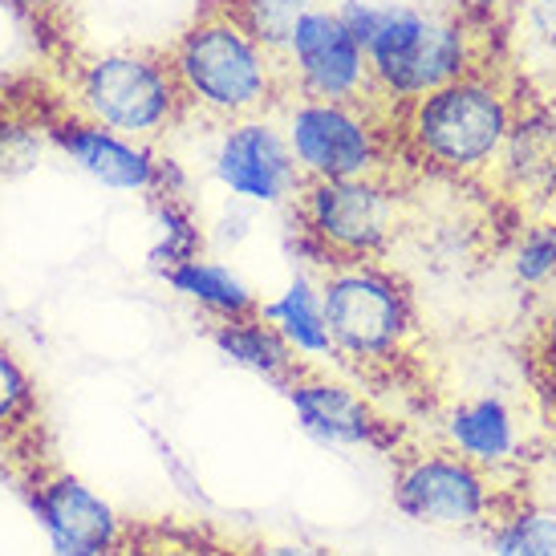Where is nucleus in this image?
Wrapping results in <instances>:
<instances>
[{
	"label": "nucleus",
	"instance_id": "obj_1",
	"mask_svg": "<svg viewBox=\"0 0 556 556\" xmlns=\"http://www.w3.org/2000/svg\"><path fill=\"white\" fill-rule=\"evenodd\" d=\"M167 53L187 106L219 126L280 110L289 98L280 53L256 41L224 0L203 4Z\"/></svg>",
	"mask_w": 556,
	"mask_h": 556
},
{
	"label": "nucleus",
	"instance_id": "obj_2",
	"mask_svg": "<svg viewBox=\"0 0 556 556\" xmlns=\"http://www.w3.org/2000/svg\"><path fill=\"white\" fill-rule=\"evenodd\" d=\"M516 86L483 62L471 74L399 110L402 147L439 175L476 179L495 170L516 123Z\"/></svg>",
	"mask_w": 556,
	"mask_h": 556
},
{
	"label": "nucleus",
	"instance_id": "obj_3",
	"mask_svg": "<svg viewBox=\"0 0 556 556\" xmlns=\"http://www.w3.org/2000/svg\"><path fill=\"white\" fill-rule=\"evenodd\" d=\"M378 106H410L415 98L483 65L479 25L455 4L382 0L378 25L366 41Z\"/></svg>",
	"mask_w": 556,
	"mask_h": 556
},
{
	"label": "nucleus",
	"instance_id": "obj_4",
	"mask_svg": "<svg viewBox=\"0 0 556 556\" xmlns=\"http://www.w3.org/2000/svg\"><path fill=\"white\" fill-rule=\"evenodd\" d=\"M321 309L341 362L382 370L410 354L418 338V305L399 268L382 261L329 264L321 277Z\"/></svg>",
	"mask_w": 556,
	"mask_h": 556
},
{
	"label": "nucleus",
	"instance_id": "obj_5",
	"mask_svg": "<svg viewBox=\"0 0 556 556\" xmlns=\"http://www.w3.org/2000/svg\"><path fill=\"white\" fill-rule=\"evenodd\" d=\"M296 240L317 264L382 261L402 228V191L390 175L305 179L293 200Z\"/></svg>",
	"mask_w": 556,
	"mask_h": 556
},
{
	"label": "nucleus",
	"instance_id": "obj_6",
	"mask_svg": "<svg viewBox=\"0 0 556 556\" xmlns=\"http://www.w3.org/2000/svg\"><path fill=\"white\" fill-rule=\"evenodd\" d=\"M74 93L78 114L147 147L191 114L170 53L163 49H110L86 58L74 78Z\"/></svg>",
	"mask_w": 556,
	"mask_h": 556
},
{
	"label": "nucleus",
	"instance_id": "obj_7",
	"mask_svg": "<svg viewBox=\"0 0 556 556\" xmlns=\"http://www.w3.org/2000/svg\"><path fill=\"white\" fill-rule=\"evenodd\" d=\"M394 508L431 528H488L520 508L500 492L492 467L467 459L451 443L394 447Z\"/></svg>",
	"mask_w": 556,
	"mask_h": 556
},
{
	"label": "nucleus",
	"instance_id": "obj_8",
	"mask_svg": "<svg viewBox=\"0 0 556 556\" xmlns=\"http://www.w3.org/2000/svg\"><path fill=\"white\" fill-rule=\"evenodd\" d=\"M387 118V110L366 102H321V98L280 102V130L305 179L390 175Z\"/></svg>",
	"mask_w": 556,
	"mask_h": 556
},
{
	"label": "nucleus",
	"instance_id": "obj_9",
	"mask_svg": "<svg viewBox=\"0 0 556 556\" xmlns=\"http://www.w3.org/2000/svg\"><path fill=\"white\" fill-rule=\"evenodd\" d=\"M289 98H321V102H366L378 106L370 58L354 33L345 29L333 4H313L289 33L280 49Z\"/></svg>",
	"mask_w": 556,
	"mask_h": 556
},
{
	"label": "nucleus",
	"instance_id": "obj_10",
	"mask_svg": "<svg viewBox=\"0 0 556 556\" xmlns=\"http://www.w3.org/2000/svg\"><path fill=\"white\" fill-rule=\"evenodd\" d=\"M212 175L236 200L248 203H293L296 191L305 187L293 147L268 114L224 123L212 155Z\"/></svg>",
	"mask_w": 556,
	"mask_h": 556
},
{
	"label": "nucleus",
	"instance_id": "obj_11",
	"mask_svg": "<svg viewBox=\"0 0 556 556\" xmlns=\"http://www.w3.org/2000/svg\"><path fill=\"white\" fill-rule=\"evenodd\" d=\"M46 135L70 163H78L90 179H98L110 191L155 195L167 184V167H163V159L147 142L126 139V135L93 123L86 114L53 118V123H46Z\"/></svg>",
	"mask_w": 556,
	"mask_h": 556
},
{
	"label": "nucleus",
	"instance_id": "obj_12",
	"mask_svg": "<svg viewBox=\"0 0 556 556\" xmlns=\"http://www.w3.org/2000/svg\"><path fill=\"white\" fill-rule=\"evenodd\" d=\"M285 394L293 402L296 422L305 427V434H313L325 447H378V451L402 447L394 422L387 415H378L370 406V399H362L345 382L325 378L313 366H305V370L296 374L293 382L285 387Z\"/></svg>",
	"mask_w": 556,
	"mask_h": 556
},
{
	"label": "nucleus",
	"instance_id": "obj_13",
	"mask_svg": "<svg viewBox=\"0 0 556 556\" xmlns=\"http://www.w3.org/2000/svg\"><path fill=\"white\" fill-rule=\"evenodd\" d=\"M29 504L46 520V532L62 556H110L118 544V520L110 504L81 483L49 464L21 483Z\"/></svg>",
	"mask_w": 556,
	"mask_h": 556
},
{
	"label": "nucleus",
	"instance_id": "obj_14",
	"mask_svg": "<svg viewBox=\"0 0 556 556\" xmlns=\"http://www.w3.org/2000/svg\"><path fill=\"white\" fill-rule=\"evenodd\" d=\"M37 439H41L37 390L29 374L21 370V362L0 345V467H9L16 483L49 467V459H41Z\"/></svg>",
	"mask_w": 556,
	"mask_h": 556
},
{
	"label": "nucleus",
	"instance_id": "obj_15",
	"mask_svg": "<svg viewBox=\"0 0 556 556\" xmlns=\"http://www.w3.org/2000/svg\"><path fill=\"white\" fill-rule=\"evenodd\" d=\"M443 434L455 451H464L467 459L500 471L520 455V415L511 410V402L500 394H471L459 399L447 410Z\"/></svg>",
	"mask_w": 556,
	"mask_h": 556
},
{
	"label": "nucleus",
	"instance_id": "obj_16",
	"mask_svg": "<svg viewBox=\"0 0 556 556\" xmlns=\"http://www.w3.org/2000/svg\"><path fill=\"white\" fill-rule=\"evenodd\" d=\"M495 170L520 195H556V114L548 102L516 110Z\"/></svg>",
	"mask_w": 556,
	"mask_h": 556
},
{
	"label": "nucleus",
	"instance_id": "obj_17",
	"mask_svg": "<svg viewBox=\"0 0 556 556\" xmlns=\"http://www.w3.org/2000/svg\"><path fill=\"white\" fill-rule=\"evenodd\" d=\"M212 341L228 362L261 374L280 390L305 370V362L296 357V350L280 338V329L264 313L261 317H244V321H216L212 325Z\"/></svg>",
	"mask_w": 556,
	"mask_h": 556
},
{
	"label": "nucleus",
	"instance_id": "obj_18",
	"mask_svg": "<svg viewBox=\"0 0 556 556\" xmlns=\"http://www.w3.org/2000/svg\"><path fill=\"white\" fill-rule=\"evenodd\" d=\"M163 280L175 293H184L187 301H195L212 321H244V317H261L264 313V305L252 296L244 280L236 277L232 268L207 261V256L163 268Z\"/></svg>",
	"mask_w": 556,
	"mask_h": 556
},
{
	"label": "nucleus",
	"instance_id": "obj_19",
	"mask_svg": "<svg viewBox=\"0 0 556 556\" xmlns=\"http://www.w3.org/2000/svg\"><path fill=\"white\" fill-rule=\"evenodd\" d=\"M264 317L277 325L280 338L293 345L301 357H329L333 341H329V325L321 309V289H313L309 280H296L289 293L264 305Z\"/></svg>",
	"mask_w": 556,
	"mask_h": 556
},
{
	"label": "nucleus",
	"instance_id": "obj_20",
	"mask_svg": "<svg viewBox=\"0 0 556 556\" xmlns=\"http://www.w3.org/2000/svg\"><path fill=\"white\" fill-rule=\"evenodd\" d=\"M155 216H159V228H163V240L151 252L159 273L203 256V232L200 224H195V216H191V207L179 200V191H155Z\"/></svg>",
	"mask_w": 556,
	"mask_h": 556
},
{
	"label": "nucleus",
	"instance_id": "obj_21",
	"mask_svg": "<svg viewBox=\"0 0 556 556\" xmlns=\"http://www.w3.org/2000/svg\"><path fill=\"white\" fill-rule=\"evenodd\" d=\"M488 536L495 556H556V511L520 504Z\"/></svg>",
	"mask_w": 556,
	"mask_h": 556
},
{
	"label": "nucleus",
	"instance_id": "obj_22",
	"mask_svg": "<svg viewBox=\"0 0 556 556\" xmlns=\"http://www.w3.org/2000/svg\"><path fill=\"white\" fill-rule=\"evenodd\" d=\"M224 4L232 9L236 21L256 41H264L273 53H280L285 41H289V33H293V25L309 13L317 0H224Z\"/></svg>",
	"mask_w": 556,
	"mask_h": 556
},
{
	"label": "nucleus",
	"instance_id": "obj_23",
	"mask_svg": "<svg viewBox=\"0 0 556 556\" xmlns=\"http://www.w3.org/2000/svg\"><path fill=\"white\" fill-rule=\"evenodd\" d=\"M511 273L528 289H544L556 280V224L541 219V224H528L520 232L516 256H511Z\"/></svg>",
	"mask_w": 556,
	"mask_h": 556
},
{
	"label": "nucleus",
	"instance_id": "obj_24",
	"mask_svg": "<svg viewBox=\"0 0 556 556\" xmlns=\"http://www.w3.org/2000/svg\"><path fill=\"white\" fill-rule=\"evenodd\" d=\"M520 13H525L528 33L541 46L556 49V0H520Z\"/></svg>",
	"mask_w": 556,
	"mask_h": 556
},
{
	"label": "nucleus",
	"instance_id": "obj_25",
	"mask_svg": "<svg viewBox=\"0 0 556 556\" xmlns=\"http://www.w3.org/2000/svg\"><path fill=\"white\" fill-rule=\"evenodd\" d=\"M451 4L464 16H471L476 25H483V21H495L500 13H508L516 0H451Z\"/></svg>",
	"mask_w": 556,
	"mask_h": 556
},
{
	"label": "nucleus",
	"instance_id": "obj_26",
	"mask_svg": "<svg viewBox=\"0 0 556 556\" xmlns=\"http://www.w3.org/2000/svg\"><path fill=\"white\" fill-rule=\"evenodd\" d=\"M9 4H13L16 13H25V16H29L33 25H41V29H46L49 21L58 16V9H62L65 0H9Z\"/></svg>",
	"mask_w": 556,
	"mask_h": 556
},
{
	"label": "nucleus",
	"instance_id": "obj_27",
	"mask_svg": "<svg viewBox=\"0 0 556 556\" xmlns=\"http://www.w3.org/2000/svg\"><path fill=\"white\" fill-rule=\"evenodd\" d=\"M240 556H329V553L305 548V544H256L252 553H240Z\"/></svg>",
	"mask_w": 556,
	"mask_h": 556
},
{
	"label": "nucleus",
	"instance_id": "obj_28",
	"mask_svg": "<svg viewBox=\"0 0 556 556\" xmlns=\"http://www.w3.org/2000/svg\"><path fill=\"white\" fill-rule=\"evenodd\" d=\"M544 102H548V110L556 114V74H553V86H548V98H544Z\"/></svg>",
	"mask_w": 556,
	"mask_h": 556
}]
</instances>
